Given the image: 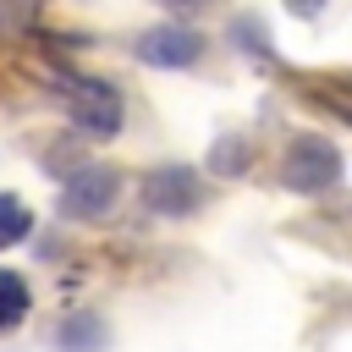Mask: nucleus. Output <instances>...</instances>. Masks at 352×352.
<instances>
[{
  "label": "nucleus",
  "mask_w": 352,
  "mask_h": 352,
  "mask_svg": "<svg viewBox=\"0 0 352 352\" xmlns=\"http://www.w3.org/2000/svg\"><path fill=\"white\" fill-rule=\"evenodd\" d=\"M66 116L82 138H116L121 132V94L99 77H60Z\"/></svg>",
  "instance_id": "1"
},
{
  "label": "nucleus",
  "mask_w": 352,
  "mask_h": 352,
  "mask_svg": "<svg viewBox=\"0 0 352 352\" xmlns=\"http://www.w3.org/2000/svg\"><path fill=\"white\" fill-rule=\"evenodd\" d=\"M280 182H286L292 192H324V187L341 182V154H336L324 138L302 132V138H292L286 154H280Z\"/></svg>",
  "instance_id": "2"
},
{
  "label": "nucleus",
  "mask_w": 352,
  "mask_h": 352,
  "mask_svg": "<svg viewBox=\"0 0 352 352\" xmlns=\"http://www.w3.org/2000/svg\"><path fill=\"white\" fill-rule=\"evenodd\" d=\"M116 192H121L116 170L88 165V170H77V176L60 187V214H66V220H99V214L116 204Z\"/></svg>",
  "instance_id": "3"
},
{
  "label": "nucleus",
  "mask_w": 352,
  "mask_h": 352,
  "mask_svg": "<svg viewBox=\"0 0 352 352\" xmlns=\"http://www.w3.org/2000/svg\"><path fill=\"white\" fill-rule=\"evenodd\" d=\"M143 204H148L154 214H165V220H182V214H192V209L204 204L198 170H182V165H165V170H154V176L143 182Z\"/></svg>",
  "instance_id": "4"
},
{
  "label": "nucleus",
  "mask_w": 352,
  "mask_h": 352,
  "mask_svg": "<svg viewBox=\"0 0 352 352\" xmlns=\"http://www.w3.org/2000/svg\"><path fill=\"white\" fill-rule=\"evenodd\" d=\"M132 55L148 60V66H192V60L204 55V38H198L192 28H182V22H165V28H148V33L132 44Z\"/></svg>",
  "instance_id": "5"
},
{
  "label": "nucleus",
  "mask_w": 352,
  "mask_h": 352,
  "mask_svg": "<svg viewBox=\"0 0 352 352\" xmlns=\"http://www.w3.org/2000/svg\"><path fill=\"white\" fill-rule=\"evenodd\" d=\"M28 308H33L28 280H22V275H11V270H0V330L22 324V319H28Z\"/></svg>",
  "instance_id": "6"
},
{
  "label": "nucleus",
  "mask_w": 352,
  "mask_h": 352,
  "mask_svg": "<svg viewBox=\"0 0 352 352\" xmlns=\"http://www.w3.org/2000/svg\"><path fill=\"white\" fill-rule=\"evenodd\" d=\"M28 231H33V214H28V204H22V198H11V192H0V248L22 242Z\"/></svg>",
  "instance_id": "7"
},
{
  "label": "nucleus",
  "mask_w": 352,
  "mask_h": 352,
  "mask_svg": "<svg viewBox=\"0 0 352 352\" xmlns=\"http://www.w3.org/2000/svg\"><path fill=\"white\" fill-rule=\"evenodd\" d=\"M60 346H66V352H94V346H99V319H94V314L66 319V324H60Z\"/></svg>",
  "instance_id": "8"
},
{
  "label": "nucleus",
  "mask_w": 352,
  "mask_h": 352,
  "mask_svg": "<svg viewBox=\"0 0 352 352\" xmlns=\"http://www.w3.org/2000/svg\"><path fill=\"white\" fill-rule=\"evenodd\" d=\"M231 170H248V143L242 138H220L214 154H209V176H231Z\"/></svg>",
  "instance_id": "9"
},
{
  "label": "nucleus",
  "mask_w": 352,
  "mask_h": 352,
  "mask_svg": "<svg viewBox=\"0 0 352 352\" xmlns=\"http://www.w3.org/2000/svg\"><path fill=\"white\" fill-rule=\"evenodd\" d=\"M22 16H28V0H0V33H6V28H16Z\"/></svg>",
  "instance_id": "10"
},
{
  "label": "nucleus",
  "mask_w": 352,
  "mask_h": 352,
  "mask_svg": "<svg viewBox=\"0 0 352 352\" xmlns=\"http://www.w3.org/2000/svg\"><path fill=\"white\" fill-rule=\"evenodd\" d=\"M160 6H165V11H204L209 0H160Z\"/></svg>",
  "instance_id": "11"
},
{
  "label": "nucleus",
  "mask_w": 352,
  "mask_h": 352,
  "mask_svg": "<svg viewBox=\"0 0 352 352\" xmlns=\"http://www.w3.org/2000/svg\"><path fill=\"white\" fill-rule=\"evenodd\" d=\"M286 6H292V11H297V16H314V11H319V6H324V0H286Z\"/></svg>",
  "instance_id": "12"
}]
</instances>
